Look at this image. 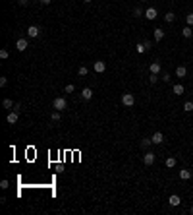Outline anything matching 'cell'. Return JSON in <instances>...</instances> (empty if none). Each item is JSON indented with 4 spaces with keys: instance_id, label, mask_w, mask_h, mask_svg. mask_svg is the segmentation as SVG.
<instances>
[{
    "instance_id": "obj_1",
    "label": "cell",
    "mask_w": 193,
    "mask_h": 215,
    "mask_svg": "<svg viewBox=\"0 0 193 215\" xmlns=\"http://www.w3.org/2000/svg\"><path fill=\"white\" fill-rule=\"evenodd\" d=\"M52 107H54V110H60V112H62V110L68 107V101H66L64 97H56V99L52 101Z\"/></svg>"
},
{
    "instance_id": "obj_2",
    "label": "cell",
    "mask_w": 193,
    "mask_h": 215,
    "mask_svg": "<svg viewBox=\"0 0 193 215\" xmlns=\"http://www.w3.org/2000/svg\"><path fill=\"white\" fill-rule=\"evenodd\" d=\"M122 105L124 107H133L135 105V95L133 93H124L122 95Z\"/></svg>"
},
{
    "instance_id": "obj_3",
    "label": "cell",
    "mask_w": 193,
    "mask_h": 215,
    "mask_svg": "<svg viewBox=\"0 0 193 215\" xmlns=\"http://www.w3.org/2000/svg\"><path fill=\"white\" fill-rule=\"evenodd\" d=\"M27 47H29V43H27V39H25V37H19V39L16 41V49H18L19 52L27 51Z\"/></svg>"
},
{
    "instance_id": "obj_4",
    "label": "cell",
    "mask_w": 193,
    "mask_h": 215,
    "mask_svg": "<svg viewBox=\"0 0 193 215\" xmlns=\"http://www.w3.org/2000/svg\"><path fill=\"white\" fill-rule=\"evenodd\" d=\"M155 159H156V155H155L153 151H147V153L143 155V163H145L147 167H151V165L155 163Z\"/></svg>"
},
{
    "instance_id": "obj_5",
    "label": "cell",
    "mask_w": 193,
    "mask_h": 215,
    "mask_svg": "<svg viewBox=\"0 0 193 215\" xmlns=\"http://www.w3.org/2000/svg\"><path fill=\"white\" fill-rule=\"evenodd\" d=\"M151 140H153L155 145H160V143H164V134H162V132H155V134L151 136Z\"/></svg>"
},
{
    "instance_id": "obj_6",
    "label": "cell",
    "mask_w": 193,
    "mask_h": 215,
    "mask_svg": "<svg viewBox=\"0 0 193 215\" xmlns=\"http://www.w3.org/2000/svg\"><path fill=\"white\" fill-rule=\"evenodd\" d=\"M18 118H19V112H18V110H10L8 116H6V122H8V124H16Z\"/></svg>"
},
{
    "instance_id": "obj_7",
    "label": "cell",
    "mask_w": 193,
    "mask_h": 215,
    "mask_svg": "<svg viewBox=\"0 0 193 215\" xmlns=\"http://www.w3.org/2000/svg\"><path fill=\"white\" fill-rule=\"evenodd\" d=\"M156 16H158V12H156V8H153V6H151V8H147V10H145V18L149 19V21L156 19Z\"/></svg>"
},
{
    "instance_id": "obj_8",
    "label": "cell",
    "mask_w": 193,
    "mask_h": 215,
    "mask_svg": "<svg viewBox=\"0 0 193 215\" xmlns=\"http://www.w3.org/2000/svg\"><path fill=\"white\" fill-rule=\"evenodd\" d=\"M39 33H41V29H39L37 25H29V27H27V37H31V39L39 37Z\"/></svg>"
},
{
    "instance_id": "obj_9",
    "label": "cell",
    "mask_w": 193,
    "mask_h": 215,
    "mask_svg": "<svg viewBox=\"0 0 193 215\" xmlns=\"http://www.w3.org/2000/svg\"><path fill=\"white\" fill-rule=\"evenodd\" d=\"M93 68H95V72H97V74H103V72L106 70V62H103V60H97V62L93 64Z\"/></svg>"
},
{
    "instance_id": "obj_10",
    "label": "cell",
    "mask_w": 193,
    "mask_h": 215,
    "mask_svg": "<svg viewBox=\"0 0 193 215\" xmlns=\"http://www.w3.org/2000/svg\"><path fill=\"white\" fill-rule=\"evenodd\" d=\"M160 70H162L160 62H156V60L151 62V66H149V72H151V74H156V76H158V74H160Z\"/></svg>"
},
{
    "instance_id": "obj_11",
    "label": "cell",
    "mask_w": 193,
    "mask_h": 215,
    "mask_svg": "<svg viewBox=\"0 0 193 215\" xmlns=\"http://www.w3.org/2000/svg\"><path fill=\"white\" fill-rule=\"evenodd\" d=\"M168 203H170V206H172V207H178L180 203H181V198H180L178 194H172V196L168 198Z\"/></svg>"
},
{
    "instance_id": "obj_12",
    "label": "cell",
    "mask_w": 193,
    "mask_h": 215,
    "mask_svg": "<svg viewBox=\"0 0 193 215\" xmlns=\"http://www.w3.org/2000/svg\"><path fill=\"white\" fill-rule=\"evenodd\" d=\"M153 35H155V41H162V39H164V35H166V33H164V29H160V27H156V29L153 31Z\"/></svg>"
},
{
    "instance_id": "obj_13",
    "label": "cell",
    "mask_w": 193,
    "mask_h": 215,
    "mask_svg": "<svg viewBox=\"0 0 193 215\" xmlns=\"http://www.w3.org/2000/svg\"><path fill=\"white\" fill-rule=\"evenodd\" d=\"M91 97H93V89H91V87H85L83 91H81V99H83V101H89Z\"/></svg>"
},
{
    "instance_id": "obj_14",
    "label": "cell",
    "mask_w": 193,
    "mask_h": 215,
    "mask_svg": "<svg viewBox=\"0 0 193 215\" xmlns=\"http://www.w3.org/2000/svg\"><path fill=\"white\" fill-rule=\"evenodd\" d=\"M187 76V68L185 66H178L176 68V78H185Z\"/></svg>"
},
{
    "instance_id": "obj_15",
    "label": "cell",
    "mask_w": 193,
    "mask_h": 215,
    "mask_svg": "<svg viewBox=\"0 0 193 215\" xmlns=\"http://www.w3.org/2000/svg\"><path fill=\"white\" fill-rule=\"evenodd\" d=\"M172 91H174V95H184V91H185V87L181 85V83H174V87H172Z\"/></svg>"
},
{
    "instance_id": "obj_16",
    "label": "cell",
    "mask_w": 193,
    "mask_h": 215,
    "mask_svg": "<svg viewBox=\"0 0 193 215\" xmlns=\"http://www.w3.org/2000/svg\"><path fill=\"white\" fill-rule=\"evenodd\" d=\"M181 35H184L185 39H191V37H193V29H191V25H185L184 29H181Z\"/></svg>"
},
{
    "instance_id": "obj_17",
    "label": "cell",
    "mask_w": 193,
    "mask_h": 215,
    "mask_svg": "<svg viewBox=\"0 0 193 215\" xmlns=\"http://www.w3.org/2000/svg\"><path fill=\"white\" fill-rule=\"evenodd\" d=\"M191 176H193V173L187 171V169H181V171H180V178H181V180H189Z\"/></svg>"
},
{
    "instance_id": "obj_18",
    "label": "cell",
    "mask_w": 193,
    "mask_h": 215,
    "mask_svg": "<svg viewBox=\"0 0 193 215\" xmlns=\"http://www.w3.org/2000/svg\"><path fill=\"white\" fill-rule=\"evenodd\" d=\"M2 105H4V109H10V110H12V107H16V103H14L12 99H4Z\"/></svg>"
},
{
    "instance_id": "obj_19",
    "label": "cell",
    "mask_w": 193,
    "mask_h": 215,
    "mask_svg": "<svg viewBox=\"0 0 193 215\" xmlns=\"http://www.w3.org/2000/svg\"><path fill=\"white\" fill-rule=\"evenodd\" d=\"M164 19L168 21V24H172V21H176V14H174V12H166Z\"/></svg>"
},
{
    "instance_id": "obj_20",
    "label": "cell",
    "mask_w": 193,
    "mask_h": 215,
    "mask_svg": "<svg viewBox=\"0 0 193 215\" xmlns=\"http://www.w3.org/2000/svg\"><path fill=\"white\" fill-rule=\"evenodd\" d=\"M60 118H62V116H60V110H54L52 115H50V120H52V122H60Z\"/></svg>"
},
{
    "instance_id": "obj_21",
    "label": "cell",
    "mask_w": 193,
    "mask_h": 215,
    "mask_svg": "<svg viewBox=\"0 0 193 215\" xmlns=\"http://www.w3.org/2000/svg\"><path fill=\"white\" fill-rule=\"evenodd\" d=\"M151 143H153V140H151V138H143V140H141V148H145V149H147V148H151Z\"/></svg>"
},
{
    "instance_id": "obj_22",
    "label": "cell",
    "mask_w": 193,
    "mask_h": 215,
    "mask_svg": "<svg viewBox=\"0 0 193 215\" xmlns=\"http://www.w3.org/2000/svg\"><path fill=\"white\" fill-rule=\"evenodd\" d=\"M166 167L168 169H174L176 167V157H168V159H166Z\"/></svg>"
},
{
    "instance_id": "obj_23",
    "label": "cell",
    "mask_w": 193,
    "mask_h": 215,
    "mask_svg": "<svg viewBox=\"0 0 193 215\" xmlns=\"http://www.w3.org/2000/svg\"><path fill=\"white\" fill-rule=\"evenodd\" d=\"M133 16H135V18H141V16H145V12H143L139 6H135V8H133Z\"/></svg>"
},
{
    "instance_id": "obj_24",
    "label": "cell",
    "mask_w": 193,
    "mask_h": 215,
    "mask_svg": "<svg viewBox=\"0 0 193 215\" xmlns=\"http://www.w3.org/2000/svg\"><path fill=\"white\" fill-rule=\"evenodd\" d=\"M184 110L185 112H191L193 110V101H185V103H184Z\"/></svg>"
},
{
    "instance_id": "obj_25",
    "label": "cell",
    "mask_w": 193,
    "mask_h": 215,
    "mask_svg": "<svg viewBox=\"0 0 193 215\" xmlns=\"http://www.w3.org/2000/svg\"><path fill=\"white\" fill-rule=\"evenodd\" d=\"M77 74L81 76V78H83V76H87V74H89V68H85V66H79V70H77Z\"/></svg>"
},
{
    "instance_id": "obj_26",
    "label": "cell",
    "mask_w": 193,
    "mask_h": 215,
    "mask_svg": "<svg viewBox=\"0 0 193 215\" xmlns=\"http://www.w3.org/2000/svg\"><path fill=\"white\" fill-rule=\"evenodd\" d=\"M8 56H10V52H8V49H0V58H2V60H6V58H8Z\"/></svg>"
},
{
    "instance_id": "obj_27",
    "label": "cell",
    "mask_w": 193,
    "mask_h": 215,
    "mask_svg": "<svg viewBox=\"0 0 193 215\" xmlns=\"http://www.w3.org/2000/svg\"><path fill=\"white\" fill-rule=\"evenodd\" d=\"M135 49H137V52H139V54H143V52L147 51V47H145L143 43H139V45H135Z\"/></svg>"
},
{
    "instance_id": "obj_28",
    "label": "cell",
    "mask_w": 193,
    "mask_h": 215,
    "mask_svg": "<svg viewBox=\"0 0 193 215\" xmlns=\"http://www.w3.org/2000/svg\"><path fill=\"white\" fill-rule=\"evenodd\" d=\"M149 82H151V85H155V83L158 82V76H156V74H151V78H149Z\"/></svg>"
},
{
    "instance_id": "obj_29",
    "label": "cell",
    "mask_w": 193,
    "mask_h": 215,
    "mask_svg": "<svg viewBox=\"0 0 193 215\" xmlns=\"http://www.w3.org/2000/svg\"><path fill=\"white\" fill-rule=\"evenodd\" d=\"M74 89H75L74 83H68V85H66V93H74Z\"/></svg>"
},
{
    "instance_id": "obj_30",
    "label": "cell",
    "mask_w": 193,
    "mask_h": 215,
    "mask_svg": "<svg viewBox=\"0 0 193 215\" xmlns=\"http://www.w3.org/2000/svg\"><path fill=\"white\" fill-rule=\"evenodd\" d=\"M185 21H187V25H193V12L185 16Z\"/></svg>"
},
{
    "instance_id": "obj_31",
    "label": "cell",
    "mask_w": 193,
    "mask_h": 215,
    "mask_svg": "<svg viewBox=\"0 0 193 215\" xmlns=\"http://www.w3.org/2000/svg\"><path fill=\"white\" fill-rule=\"evenodd\" d=\"M8 186H10V182H8V180L4 178V180H2V182H0V188H2V190H6Z\"/></svg>"
},
{
    "instance_id": "obj_32",
    "label": "cell",
    "mask_w": 193,
    "mask_h": 215,
    "mask_svg": "<svg viewBox=\"0 0 193 215\" xmlns=\"http://www.w3.org/2000/svg\"><path fill=\"white\" fill-rule=\"evenodd\" d=\"M6 83H8V78H4V76H2V78H0V87H4Z\"/></svg>"
},
{
    "instance_id": "obj_33",
    "label": "cell",
    "mask_w": 193,
    "mask_h": 215,
    "mask_svg": "<svg viewBox=\"0 0 193 215\" xmlns=\"http://www.w3.org/2000/svg\"><path fill=\"white\" fill-rule=\"evenodd\" d=\"M160 80H162V82H166V83H168V82H170V76H168V74H162V76H160Z\"/></svg>"
},
{
    "instance_id": "obj_34",
    "label": "cell",
    "mask_w": 193,
    "mask_h": 215,
    "mask_svg": "<svg viewBox=\"0 0 193 215\" xmlns=\"http://www.w3.org/2000/svg\"><path fill=\"white\" fill-rule=\"evenodd\" d=\"M19 6H29V0H18Z\"/></svg>"
},
{
    "instance_id": "obj_35",
    "label": "cell",
    "mask_w": 193,
    "mask_h": 215,
    "mask_svg": "<svg viewBox=\"0 0 193 215\" xmlns=\"http://www.w3.org/2000/svg\"><path fill=\"white\" fill-rule=\"evenodd\" d=\"M39 2H41L43 6H47V4H50V2H52V0H39Z\"/></svg>"
},
{
    "instance_id": "obj_36",
    "label": "cell",
    "mask_w": 193,
    "mask_h": 215,
    "mask_svg": "<svg viewBox=\"0 0 193 215\" xmlns=\"http://www.w3.org/2000/svg\"><path fill=\"white\" fill-rule=\"evenodd\" d=\"M83 2H87V4H89V2H93V0H83Z\"/></svg>"
},
{
    "instance_id": "obj_37",
    "label": "cell",
    "mask_w": 193,
    "mask_h": 215,
    "mask_svg": "<svg viewBox=\"0 0 193 215\" xmlns=\"http://www.w3.org/2000/svg\"><path fill=\"white\" fill-rule=\"evenodd\" d=\"M189 213H193V206H191V209H189Z\"/></svg>"
},
{
    "instance_id": "obj_38",
    "label": "cell",
    "mask_w": 193,
    "mask_h": 215,
    "mask_svg": "<svg viewBox=\"0 0 193 215\" xmlns=\"http://www.w3.org/2000/svg\"><path fill=\"white\" fill-rule=\"evenodd\" d=\"M141 2H147V0H141Z\"/></svg>"
}]
</instances>
